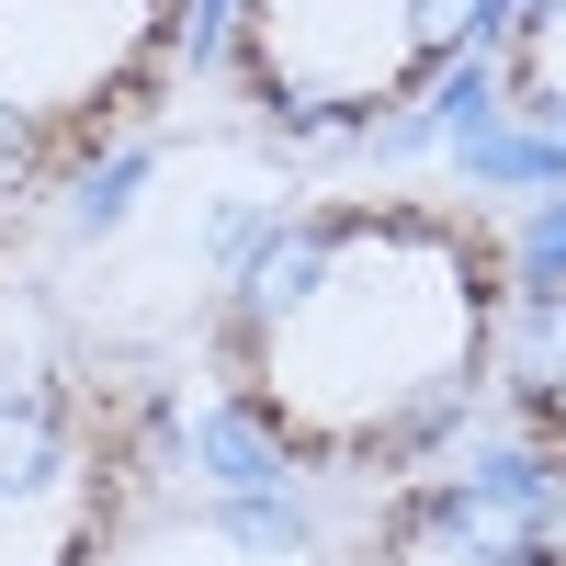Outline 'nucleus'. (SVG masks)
<instances>
[{
	"label": "nucleus",
	"mask_w": 566,
	"mask_h": 566,
	"mask_svg": "<svg viewBox=\"0 0 566 566\" xmlns=\"http://www.w3.org/2000/svg\"><path fill=\"white\" fill-rule=\"evenodd\" d=\"M522 261L476 205L317 193L283 205L216 283V408L283 476H419L499 397Z\"/></svg>",
	"instance_id": "nucleus-1"
},
{
	"label": "nucleus",
	"mask_w": 566,
	"mask_h": 566,
	"mask_svg": "<svg viewBox=\"0 0 566 566\" xmlns=\"http://www.w3.org/2000/svg\"><path fill=\"white\" fill-rule=\"evenodd\" d=\"M499 0H216V69L250 125L295 148L408 125L488 45Z\"/></svg>",
	"instance_id": "nucleus-2"
},
{
	"label": "nucleus",
	"mask_w": 566,
	"mask_h": 566,
	"mask_svg": "<svg viewBox=\"0 0 566 566\" xmlns=\"http://www.w3.org/2000/svg\"><path fill=\"white\" fill-rule=\"evenodd\" d=\"M205 0H0V205L103 170L170 103Z\"/></svg>",
	"instance_id": "nucleus-3"
},
{
	"label": "nucleus",
	"mask_w": 566,
	"mask_h": 566,
	"mask_svg": "<svg viewBox=\"0 0 566 566\" xmlns=\"http://www.w3.org/2000/svg\"><path fill=\"white\" fill-rule=\"evenodd\" d=\"M159 386L125 363H34L0 386V566H114L159 488Z\"/></svg>",
	"instance_id": "nucleus-4"
},
{
	"label": "nucleus",
	"mask_w": 566,
	"mask_h": 566,
	"mask_svg": "<svg viewBox=\"0 0 566 566\" xmlns=\"http://www.w3.org/2000/svg\"><path fill=\"white\" fill-rule=\"evenodd\" d=\"M340 566H566V499L533 476H386Z\"/></svg>",
	"instance_id": "nucleus-5"
},
{
	"label": "nucleus",
	"mask_w": 566,
	"mask_h": 566,
	"mask_svg": "<svg viewBox=\"0 0 566 566\" xmlns=\"http://www.w3.org/2000/svg\"><path fill=\"white\" fill-rule=\"evenodd\" d=\"M499 397H510V442L544 499H566V272L544 295L510 306V352H499Z\"/></svg>",
	"instance_id": "nucleus-6"
},
{
	"label": "nucleus",
	"mask_w": 566,
	"mask_h": 566,
	"mask_svg": "<svg viewBox=\"0 0 566 566\" xmlns=\"http://www.w3.org/2000/svg\"><path fill=\"white\" fill-rule=\"evenodd\" d=\"M488 91H499V114L522 136L566 148V0H499V23H488Z\"/></svg>",
	"instance_id": "nucleus-7"
},
{
	"label": "nucleus",
	"mask_w": 566,
	"mask_h": 566,
	"mask_svg": "<svg viewBox=\"0 0 566 566\" xmlns=\"http://www.w3.org/2000/svg\"><path fill=\"white\" fill-rule=\"evenodd\" d=\"M0 261H12V205H0Z\"/></svg>",
	"instance_id": "nucleus-8"
}]
</instances>
